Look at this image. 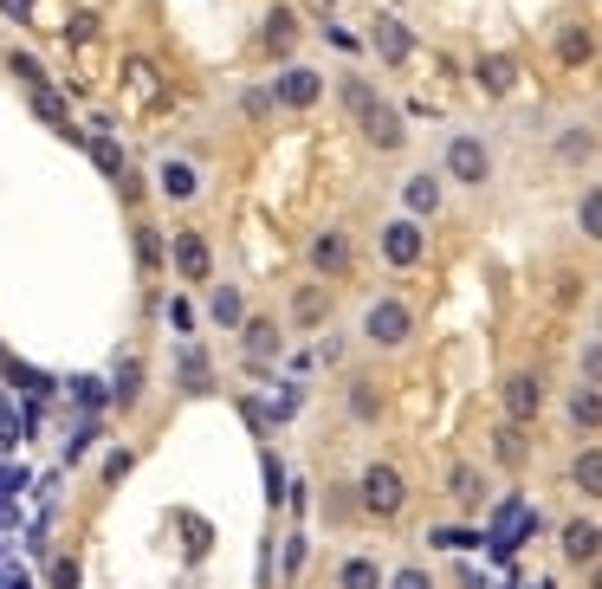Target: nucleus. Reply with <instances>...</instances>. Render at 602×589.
Masks as SVG:
<instances>
[{"instance_id":"obj_9","label":"nucleus","mask_w":602,"mask_h":589,"mask_svg":"<svg viewBox=\"0 0 602 589\" xmlns=\"http://www.w3.org/2000/svg\"><path fill=\"white\" fill-rule=\"evenodd\" d=\"M208 266H214L208 240L201 234H175V272H182V279H208Z\"/></svg>"},{"instance_id":"obj_42","label":"nucleus","mask_w":602,"mask_h":589,"mask_svg":"<svg viewBox=\"0 0 602 589\" xmlns=\"http://www.w3.org/2000/svg\"><path fill=\"white\" fill-rule=\"evenodd\" d=\"M0 13H13V20H26V13H33V0H0Z\"/></svg>"},{"instance_id":"obj_15","label":"nucleus","mask_w":602,"mask_h":589,"mask_svg":"<svg viewBox=\"0 0 602 589\" xmlns=\"http://www.w3.org/2000/svg\"><path fill=\"white\" fill-rule=\"evenodd\" d=\"M376 52H382V59H389V65H402L408 52H415V39H408V26H402V20H376Z\"/></svg>"},{"instance_id":"obj_2","label":"nucleus","mask_w":602,"mask_h":589,"mask_svg":"<svg viewBox=\"0 0 602 589\" xmlns=\"http://www.w3.org/2000/svg\"><path fill=\"white\" fill-rule=\"evenodd\" d=\"M408 331H415V311L408 305H395V298H376L369 305V318H363V337L376 350H395V344H408Z\"/></svg>"},{"instance_id":"obj_43","label":"nucleus","mask_w":602,"mask_h":589,"mask_svg":"<svg viewBox=\"0 0 602 589\" xmlns=\"http://www.w3.org/2000/svg\"><path fill=\"white\" fill-rule=\"evenodd\" d=\"M0 428H13V402H7V395H0Z\"/></svg>"},{"instance_id":"obj_23","label":"nucleus","mask_w":602,"mask_h":589,"mask_svg":"<svg viewBox=\"0 0 602 589\" xmlns=\"http://www.w3.org/2000/svg\"><path fill=\"white\" fill-rule=\"evenodd\" d=\"M337 98H344V111H350V117H357V123H363V117H369V111H376V104H382V98H376V91H369V85H363V78H344V85H337Z\"/></svg>"},{"instance_id":"obj_26","label":"nucleus","mask_w":602,"mask_h":589,"mask_svg":"<svg viewBox=\"0 0 602 589\" xmlns=\"http://www.w3.org/2000/svg\"><path fill=\"white\" fill-rule=\"evenodd\" d=\"M577 227L590 240H602V188H583V201H577Z\"/></svg>"},{"instance_id":"obj_25","label":"nucleus","mask_w":602,"mask_h":589,"mask_svg":"<svg viewBox=\"0 0 602 589\" xmlns=\"http://www.w3.org/2000/svg\"><path fill=\"white\" fill-rule=\"evenodd\" d=\"M208 311H214V324H227V331H234V324H246V305H240V292H234V285H221Z\"/></svg>"},{"instance_id":"obj_17","label":"nucleus","mask_w":602,"mask_h":589,"mask_svg":"<svg viewBox=\"0 0 602 589\" xmlns=\"http://www.w3.org/2000/svg\"><path fill=\"white\" fill-rule=\"evenodd\" d=\"M473 72H480V85H486V91H512V85H518V65L505 59V52H486Z\"/></svg>"},{"instance_id":"obj_7","label":"nucleus","mask_w":602,"mask_h":589,"mask_svg":"<svg viewBox=\"0 0 602 589\" xmlns=\"http://www.w3.org/2000/svg\"><path fill=\"white\" fill-rule=\"evenodd\" d=\"M564 557L570 564H602V525L596 518H570L564 525Z\"/></svg>"},{"instance_id":"obj_20","label":"nucleus","mask_w":602,"mask_h":589,"mask_svg":"<svg viewBox=\"0 0 602 589\" xmlns=\"http://www.w3.org/2000/svg\"><path fill=\"white\" fill-rule=\"evenodd\" d=\"M492 447H499L505 467H525V454H531V447H525V421H505V428L492 434Z\"/></svg>"},{"instance_id":"obj_18","label":"nucleus","mask_w":602,"mask_h":589,"mask_svg":"<svg viewBox=\"0 0 602 589\" xmlns=\"http://www.w3.org/2000/svg\"><path fill=\"white\" fill-rule=\"evenodd\" d=\"M402 201H408V214H434L441 208V182H434V175H408Z\"/></svg>"},{"instance_id":"obj_37","label":"nucleus","mask_w":602,"mask_h":589,"mask_svg":"<svg viewBox=\"0 0 602 589\" xmlns=\"http://www.w3.org/2000/svg\"><path fill=\"white\" fill-rule=\"evenodd\" d=\"M169 324H175V331H195V305H188V298H175V305H169Z\"/></svg>"},{"instance_id":"obj_11","label":"nucleus","mask_w":602,"mask_h":589,"mask_svg":"<svg viewBox=\"0 0 602 589\" xmlns=\"http://www.w3.org/2000/svg\"><path fill=\"white\" fill-rule=\"evenodd\" d=\"M570 486H577L583 499H602V447H583V454L570 460Z\"/></svg>"},{"instance_id":"obj_27","label":"nucleus","mask_w":602,"mask_h":589,"mask_svg":"<svg viewBox=\"0 0 602 589\" xmlns=\"http://www.w3.org/2000/svg\"><path fill=\"white\" fill-rule=\"evenodd\" d=\"M91 162H98L104 175H117V182H123V156H117V143H111V136H98V143H91Z\"/></svg>"},{"instance_id":"obj_32","label":"nucleus","mask_w":602,"mask_h":589,"mask_svg":"<svg viewBox=\"0 0 602 589\" xmlns=\"http://www.w3.org/2000/svg\"><path fill=\"white\" fill-rule=\"evenodd\" d=\"M33 111H39V117H46V123H52V130H65V104H59V98H52V91H33Z\"/></svg>"},{"instance_id":"obj_35","label":"nucleus","mask_w":602,"mask_h":589,"mask_svg":"<svg viewBox=\"0 0 602 589\" xmlns=\"http://www.w3.org/2000/svg\"><path fill=\"white\" fill-rule=\"evenodd\" d=\"M298 570H305V538L292 531V538H285V577H298Z\"/></svg>"},{"instance_id":"obj_33","label":"nucleus","mask_w":602,"mask_h":589,"mask_svg":"<svg viewBox=\"0 0 602 589\" xmlns=\"http://www.w3.org/2000/svg\"><path fill=\"white\" fill-rule=\"evenodd\" d=\"M182 538H188V557L208 551V518H182Z\"/></svg>"},{"instance_id":"obj_24","label":"nucleus","mask_w":602,"mask_h":589,"mask_svg":"<svg viewBox=\"0 0 602 589\" xmlns=\"http://www.w3.org/2000/svg\"><path fill=\"white\" fill-rule=\"evenodd\" d=\"M428 544H434V551H473V544H480V531H467V525H434Z\"/></svg>"},{"instance_id":"obj_44","label":"nucleus","mask_w":602,"mask_h":589,"mask_svg":"<svg viewBox=\"0 0 602 589\" xmlns=\"http://www.w3.org/2000/svg\"><path fill=\"white\" fill-rule=\"evenodd\" d=\"M590 589H602V564H590Z\"/></svg>"},{"instance_id":"obj_19","label":"nucleus","mask_w":602,"mask_h":589,"mask_svg":"<svg viewBox=\"0 0 602 589\" xmlns=\"http://www.w3.org/2000/svg\"><path fill=\"white\" fill-rule=\"evenodd\" d=\"M337 589H382V570L369 557H344L337 564Z\"/></svg>"},{"instance_id":"obj_38","label":"nucleus","mask_w":602,"mask_h":589,"mask_svg":"<svg viewBox=\"0 0 602 589\" xmlns=\"http://www.w3.org/2000/svg\"><path fill=\"white\" fill-rule=\"evenodd\" d=\"M583 376H590V382H596V389H602V337H596V344H590V350H583Z\"/></svg>"},{"instance_id":"obj_10","label":"nucleus","mask_w":602,"mask_h":589,"mask_svg":"<svg viewBox=\"0 0 602 589\" xmlns=\"http://www.w3.org/2000/svg\"><path fill=\"white\" fill-rule=\"evenodd\" d=\"M570 428H577V434H596L602 428V389H596V382H583V389L570 395Z\"/></svg>"},{"instance_id":"obj_36","label":"nucleus","mask_w":602,"mask_h":589,"mask_svg":"<svg viewBox=\"0 0 602 589\" xmlns=\"http://www.w3.org/2000/svg\"><path fill=\"white\" fill-rule=\"evenodd\" d=\"M52 589H78V564H72V557H59V564H52Z\"/></svg>"},{"instance_id":"obj_12","label":"nucleus","mask_w":602,"mask_h":589,"mask_svg":"<svg viewBox=\"0 0 602 589\" xmlns=\"http://www.w3.org/2000/svg\"><path fill=\"white\" fill-rule=\"evenodd\" d=\"M363 136L376 149H395V143H402V117H395V104H376V111L363 117Z\"/></svg>"},{"instance_id":"obj_6","label":"nucleus","mask_w":602,"mask_h":589,"mask_svg":"<svg viewBox=\"0 0 602 589\" xmlns=\"http://www.w3.org/2000/svg\"><path fill=\"white\" fill-rule=\"evenodd\" d=\"M279 104H292V111H311V104L324 98V78L305 72V65H292V72H279V91H272Z\"/></svg>"},{"instance_id":"obj_5","label":"nucleus","mask_w":602,"mask_h":589,"mask_svg":"<svg viewBox=\"0 0 602 589\" xmlns=\"http://www.w3.org/2000/svg\"><path fill=\"white\" fill-rule=\"evenodd\" d=\"M499 402H505V421H531V415H538V408H544V389H538V376H531V369H518V376H505Z\"/></svg>"},{"instance_id":"obj_34","label":"nucleus","mask_w":602,"mask_h":589,"mask_svg":"<svg viewBox=\"0 0 602 589\" xmlns=\"http://www.w3.org/2000/svg\"><path fill=\"white\" fill-rule=\"evenodd\" d=\"M266 499L285 505V467H279V454H266Z\"/></svg>"},{"instance_id":"obj_14","label":"nucleus","mask_w":602,"mask_h":589,"mask_svg":"<svg viewBox=\"0 0 602 589\" xmlns=\"http://www.w3.org/2000/svg\"><path fill=\"white\" fill-rule=\"evenodd\" d=\"M259 39H266V52H292V39H298L292 7H272V13H266V26H259Z\"/></svg>"},{"instance_id":"obj_21","label":"nucleus","mask_w":602,"mask_h":589,"mask_svg":"<svg viewBox=\"0 0 602 589\" xmlns=\"http://www.w3.org/2000/svg\"><path fill=\"white\" fill-rule=\"evenodd\" d=\"M195 188H201V175L188 169V162H162V195H169V201H188Z\"/></svg>"},{"instance_id":"obj_40","label":"nucleus","mask_w":602,"mask_h":589,"mask_svg":"<svg viewBox=\"0 0 602 589\" xmlns=\"http://www.w3.org/2000/svg\"><path fill=\"white\" fill-rule=\"evenodd\" d=\"M272 111V91H246V117H266Z\"/></svg>"},{"instance_id":"obj_1","label":"nucleus","mask_w":602,"mask_h":589,"mask_svg":"<svg viewBox=\"0 0 602 589\" xmlns=\"http://www.w3.org/2000/svg\"><path fill=\"white\" fill-rule=\"evenodd\" d=\"M357 505H363L369 518H395V512L408 505L402 473H395V467H369V473H363V486H357Z\"/></svg>"},{"instance_id":"obj_41","label":"nucleus","mask_w":602,"mask_h":589,"mask_svg":"<svg viewBox=\"0 0 602 589\" xmlns=\"http://www.w3.org/2000/svg\"><path fill=\"white\" fill-rule=\"evenodd\" d=\"M0 589H33V583H26V570H0Z\"/></svg>"},{"instance_id":"obj_45","label":"nucleus","mask_w":602,"mask_h":589,"mask_svg":"<svg viewBox=\"0 0 602 589\" xmlns=\"http://www.w3.org/2000/svg\"><path fill=\"white\" fill-rule=\"evenodd\" d=\"M531 589H551V583H531Z\"/></svg>"},{"instance_id":"obj_13","label":"nucleus","mask_w":602,"mask_h":589,"mask_svg":"<svg viewBox=\"0 0 602 589\" xmlns=\"http://www.w3.org/2000/svg\"><path fill=\"white\" fill-rule=\"evenodd\" d=\"M246 356H253V363H272V356H279V324L272 318H246Z\"/></svg>"},{"instance_id":"obj_4","label":"nucleus","mask_w":602,"mask_h":589,"mask_svg":"<svg viewBox=\"0 0 602 589\" xmlns=\"http://www.w3.org/2000/svg\"><path fill=\"white\" fill-rule=\"evenodd\" d=\"M311 272H318V279H344L350 272V234L344 227H324V234L311 240Z\"/></svg>"},{"instance_id":"obj_31","label":"nucleus","mask_w":602,"mask_h":589,"mask_svg":"<svg viewBox=\"0 0 602 589\" xmlns=\"http://www.w3.org/2000/svg\"><path fill=\"white\" fill-rule=\"evenodd\" d=\"M182 382H188V389L208 382V356H201V350H182Z\"/></svg>"},{"instance_id":"obj_28","label":"nucleus","mask_w":602,"mask_h":589,"mask_svg":"<svg viewBox=\"0 0 602 589\" xmlns=\"http://www.w3.org/2000/svg\"><path fill=\"white\" fill-rule=\"evenodd\" d=\"M136 259H143L149 272L162 266V240H156V227H136Z\"/></svg>"},{"instance_id":"obj_8","label":"nucleus","mask_w":602,"mask_h":589,"mask_svg":"<svg viewBox=\"0 0 602 589\" xmlns=\"http://www.w3.org/2000/svg\"><path fill=\"white\" fill-rule=\"evenodd\" d=\"M382 259H389V266H415L421 259V227L415 221H389L382 227Z\"/></svg>"},{"instance_id":"obj_3","label":"nucleus","mask_w":602,"mask_h":589,"mask_svg":"<svg viewBox=\"0 0 602 589\" xmlns=\"http://www.w3.org/2000/svg\"><path fill=\"white\" fill-rule=\"evenodd\" d=\"M447 175H454V182H467V188H480L486 175H492V156H486L480 136H454V143H447Z\"/></svg>"},{"instance_id":"obj_22","label":"nucleus","mask_w":602,"mask_h":589,"mask_svg":"<svg viewBox=\"0 0 602 589\" xmlns=\"http://www.w3.org/2000/svg\"><path fill=\"white\" fill-rule=\"evenodd\" d=\"M590 52H596V39L583 33V26H564V33H557V59L564 65H590Z\"/></svg>"},{"instance_id":"obj_30","label":"nucleus","mask_w":602,"mask_h":589,"mask_svg":"<svg viewBox=\"0 0 602 589\" xmlns=\"http://www.w3.org/2000/svg\"><path fill=\"white\" fill-rule=\"evenodd\" d=\"M136 389H143V363H123V369H117V389H111V395H117V402H136Z\"/></svg>"},{"instance_id":"obj_16","label":"nucleus","mask_w":602,"mask_h":589,"mask_svg":"<svg viewBox=\"0 0 602 589\" xmlns=\"http://www.w3.org/2000/svg\"><path fill=\"white\" fill-rule=\"evenodd\" d=\"M447 486H454V499L467 505V512H480V505H486V479H480V467H467V460L447 473Z\"/></svg>"},{"instance_id":"obj_29","label":"nucleus","mask_w":602,"mask_h":589,"mask_svg":"<svg viewBox=\"0 0 602 589\" xmlns=\"http://www.w3.org/2000/svg\"><path fill=\"white\" fill-rule=\"evenodd\" d=\"M292 318H298V324H318V318H324V292H318V285H311V292H298Z\"/></svg>"},{"instance_id":"obj_39","label":"nucleus","mask_w":602,"mask_h":589,"mask_svg":"<svg viewBox=\"0 0 602 589\" xmlns=\"http://www.w3.org/2000/svg\"><path fill=\"white\" fill-rule=\"evenodd\" d=\"M389 589H434V583H428V570H395Z\"/></svg>"}]
</instances>
